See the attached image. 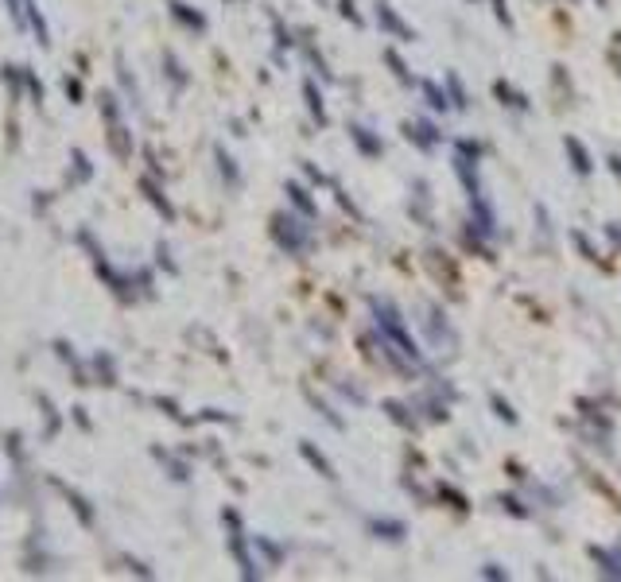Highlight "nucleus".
I'll return each instance as SVG.
<instances>
[{
	"instance_id": "f257e3e1",
	"label": "nucleus",
	"mask_w": 621,
	"mask_h": 582,
	"mask_svg": "<svg viewBox=\"0 0 621 582\" xmlns=\"http://www.w3.org/2000/svg\"><path fill=\"white\" fill-rule=\"evenodd\" d=\"M377 322L384 326V330H389V338H392V342H396V346H401V354L416 361V346H412V342H408V334H404V326H401V319H396V314H392L389 307H377Z\"/></svg>"
}]
</instances>
